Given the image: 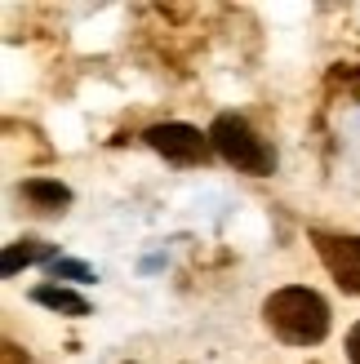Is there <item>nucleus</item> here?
I'll return each instance as SVG.
<instances>
[{"label": "nucleus", "instance_id": "6e6552de", "mask_svg": "<svg viewBox=\"0 0 360 364\" xmlns=\"http://www.w3.org/2000/svg\"><path fill=\"white\" fill-rule=\"evenodd\" d=\"M45 271H49V280H53V284H58V280L89 284V280H94V267H89V262H80V258H53Z\"/></svg>", "mask_w": 360, "mask_h": 364}, {"label": "nucleus", "instance_id": "39448f33", "mask_svg": "<svg viewBox=\"0 0 360 364\" xmlns=\"http://www.w3.org/2000/svg\"><path fill=\"white\" fill-rule=\"evenodd\" d=\"M18 196L41 213H63L71 205V187H63V182H53V178H27L23 187H18Z\"/></svg>", "mask_w": 360, "mask_h": 364}, {"label": "nucleus", "instance_id": "7ed1b4c3", "mask_svg": "<svg viewBox=\"0 0 360 364\" xmlns=\"http://www.w3.org/2000/svg\"><path fill=\"white\" fill-rule=\"evenodd\" d=\"M147 147L156 156L174 160V165H201V160H209L213 142H209V134L191 129V124L169 120V124H152V129H147Z\"/></svg>", "mask_w": 360, "mask_h": 364}, {"label": "nucleus", "instance_id": "0eeeda50", "mask_svg": "<svg viewBox=\"0 0 360 364\" xmlns=\"http://www.w3.org/2000/svg\"><path fill=\"white\" fill-rule=\"evenodd\" d=\"M31 302L36 306H49V311H58V316H71V320L89 316V302L76 294V289H67V284H36L31 289Z\"/></svg>", "mask_w": 360, "mask_h": 364}, {"label": "nucleus", "instance_id": "423d86ee", "mask_svg": "<svg viewBox=\"0 0 360 364\" xmlns=\"http://www.w3.org/2000/svg\"><path fill=\"white\" fill-rule=\"evenodd\" d=\"M31 262H53V245H45V240H36V235H23V240H14V245H5V258H0V271L5 276H18L23 267H31Z\"/></svg>", "mask_w": 360, "mask_h": 364}, {"label": "nucleus", "instance_id": "20e7f679", "mask_svg": "<svg viewBox=\"0 0 360 364\" xmlns=\"http://www.w3.org/2000/svg\"><path fill=\"white\" fill-rule=\"evenodd\" d=\"M312 245L320 253L325 271L347 289V294H360V240L356 235H329V231H312Z\"/></svg>", "mask_w": 360, "mask_h": 364}, {"label": "nucleus", "instance_id": "f03ea898", "mask_svg": "<svg viewBox=\"0 0 360 364\" xmlns=\"http://www.w3.org/2000/svg\"><path fill=\"white\" fill-rule=\"evenodd\" d=\"M209 142H213V151H218L231 169H240V173L263 178V173L276 169V151L267 147V142L254 134V124H249L245 116H236V112H223L209 124Z\"/></svg>", "mask_w": 360, "mask_h": 364}, {"label": "nucleus", "instance_id": "f257e3e1", "mask_svg": "<svg viewBox=\"0 0 360 364\" xmlns=\"http://www.w3.org/2000/svg\"><path fill=\"white\" fill-rule=\"evenodd\" d=\"M263 320H267V329L280 342H290V347H316V342L329 333V302L320 298L316 289L290 284V289H276V294L263 302Z\"/></svg>", "mask_w": 360, "mask_h": 364}, {"label": "nucleus", "instance_id": "1a4fd4ad", "mask_svg": "<svg viewBox=\"0 0 360 364\" xmlns=\"http://www.w3.org/2000/svg\"><path fill=\"white\" fill-rule=\"evenodd\" d=\"M347 360L360 364V324H351V333H347Z\"/></svg>", "mask_w": 360, "mask_h": 364}]
</instances>
